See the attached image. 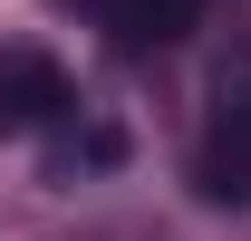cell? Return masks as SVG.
Instances as JSON below:
<instances>
[{
	"mask_svg": "<svg viewBox=\"0 0 251 241\" xmlns=\"http://www.w3.org/2000/svg\"><path fill=\"white\" fill-rule=\"evenodd\" d=\"M203 193L213 203H251V58L222 68V106H213V135H203Z\"/></svg>",
	"mask_w": 251,
	"mask_h": 241,
	"instance_id": "1",
	"label": "cell"
},
{
	"mask_svg": "<svg viewBox=\"0 0 251 241\" xmlns=\"http://www.w3.org/2000/svg\"><path fill=\"white\" fill-rule=\"evenodd\" d=\"M106 10H116L135 39H184L193 20H203V0H106Z\"/></svg>",
	"mask_w": 251,
	"mask_h": 241,
	"instance_id": "2",
	"label": "cell"
}]
</instances>
